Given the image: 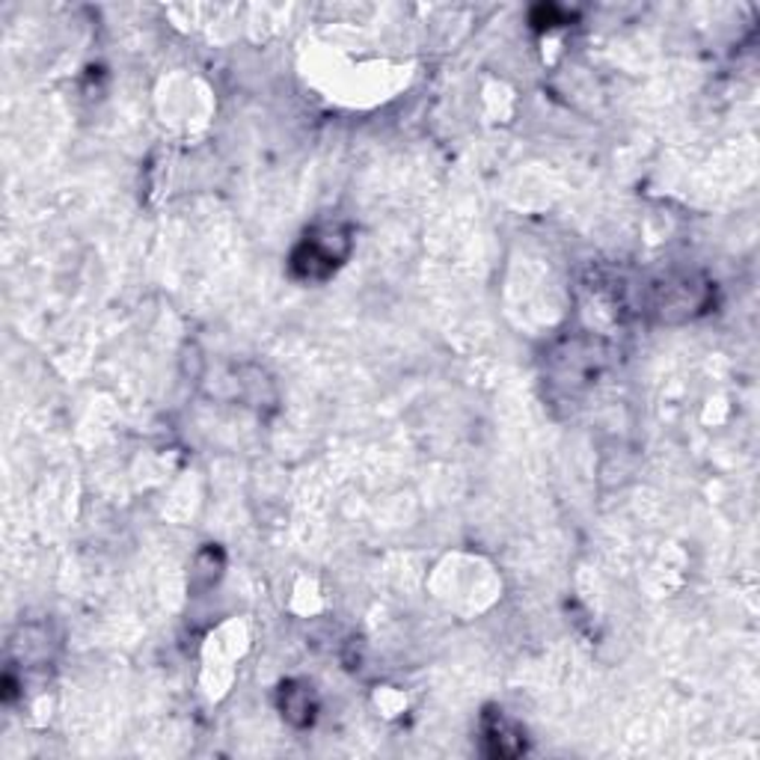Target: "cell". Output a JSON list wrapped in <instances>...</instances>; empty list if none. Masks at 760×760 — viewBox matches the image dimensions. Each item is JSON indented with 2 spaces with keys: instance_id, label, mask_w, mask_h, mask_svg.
<instances>
[{
  "instance_id": "1",
  "label": "cell",
  "mask_w": 760,
  "mask_h": 760,
  "mask_svg": "<svg viewBox=\"0 0 760 760\" xmlns=\"http://www.w3.org/2000/svg\"><path fill=\"white\" fill-rule=\"evenodd\" d=\"M350 238L345 229L327 227L321 232L303 238V244L295 250L291 256V270L300 279H327L336 267L342 265V258L348 256Z\"/></svg>"
},
{
  "instance_id": "2",
  "label": "cell",
  "mask_w": 760,
  "mask_h": 760,
  "mask_svg": "<svg viewBox=\"0 0 760 760\" xmlns=\"http://www.w3.org/2000/svg\"><path fill=\"white\" fill-rule=\"evenodd\" d=\"M482 740H484V751H487V755H494V758H514V755H520V751L526 749L523 734L514 728L503 713H496V710L484 713Z\"/></svg>"
},
{
  "instance_id": "3",
  "label": "cell",
  "mask_w": 760,
  "mask_h": 760,
  "mask_svg": "<svg viewBox=\"0 0 760 760\" xmlns=\"http://www.w3.org/2000/svg\"><path fill=\"white\" fill-rule=\"evenodd\" d=\"M279 710H283V716H286L291 725L303 728V725H309V722L315 719V699H312V692H309V687H303V683H283Z\"/></svg>"
}]
</instances>
